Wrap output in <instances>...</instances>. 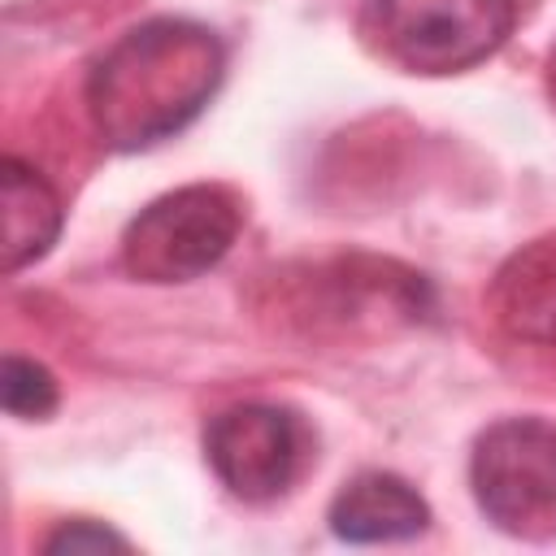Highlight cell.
<instances>
[{
    "instance_id": "6da1fadb",
    "label": "cell",
    "mask_w": 556,
    "mask_h": 556,
    "mask_svg": "<svg viewBox=\"0 0 556 556\" xmlns=\"http://www.w3.org/2000/svg\"><path fill=\"white\" fill-rule=\"evenodd\" d=\"M226 70L222 39L187 17H152L117 35L87 74L96 135L117 148H152L178 135L213 100Z\"/></svg>"
},
{
    "instance_id": "7a4b0ae2",
    "label": "cell",
    "mask_w": 556,
    "mask_h": 556,
    "mask_svg": "<svg viewBox=\"0 0 556 556\" xmlns=\"http://www.w3.org/2000/svg\"><path fill=\"white\" fill-rule=\"evenodd\" d=\"M239 222L243 213L226 187H178L130 217L122 265L139 282H191L230 252Z\"/></svg>"
},
{
    "instance_id": "3957f363",
    "label": "cell",
    "mask_w": 556,
    "mask_h": 556,
    "mask_svg": "<svg viewBox=\"0 0 556 556\" xmlns=\"http://www.w3.org/2000/svg\"><path fill=\"white\" fill-rule=\"evenodd\" d=\"M478 508L508 534L556 530V426L543 417H504L486 426L469 456Z\"/></svg>"
},
{
    "instance_id": "277c9868",
    "label": "cell",
    "mask_w": 556,
    "mask_h": 556,
    "mask_svg": "<svg viewBox=\"0 0 556 556\" xmlns=\"http://www.w3.org/2000/svg\"><path fill=\"white\" fill-rule=\"evenodd\" d=\"M513 0H374L387 56L413 74H456L486 61L513 30Z\"/></svg>"
},
{
    "instance_id": "5b68a950",
    "label": "cell",
    "mask_w": 556,
    "mask_h": 556,
    "mask_svg": "<svg viewBox=\"0 0 556 556\" xmlns=\"http://www.w3.org/2000/svg\"><path fill=\"white\" fill-rule=\"evenodd\" d=\"M204 460L230 495L265 504L295 482L304 460V430L287 408L235 404L204 426Z\"/></svg>"
},
{
    "instance_id": "8992f818",
    "label": "cell",
    "mask_w": 556,
    "mask_h": 556,
    "mask_svg": "<svg viewBox=\"0 0 556 556\" xmlns=\"http://www.w3.org/2000/svg\"><path fill=\"white\" fill-rule=\"evenodd\" d=\"M430 526V504L395 473L369 469L343 482L330 504V530L343 543H400Z\"/></svg>"
},
{
    "instance_id": "52a82bcc",
    "label": "cell",
    "mask_w": 556,
    "mask_h": 556,
    "mask_svg": "<svg viewBox=\"0 0 556 556\" xmlns=\"http://www.w3.org/2000/svg\"><path fill=\"white\" fill-rule=\"evenodd\" d=\"M0 204H4L0 265L4 274H17L56 243L65 213H61V195L52 191V182L17 156L0 161Z\"/></svg>"
},
{
    "instance_id": "ba28073f",
    "label": "cell",
    "mask_w": 556,
    "mask_h": 556,
    "mask_svg": "<svg viewBox=\"0 0 556 556\" xmlns=\"http://www.w3.org/2000/svg\"><path fill=\"white\" fill-rule=\"evenodd\" d=\"M495 313L526 343H556V252L530 248L513 256L495 282Z\"/></svg>"
},
{
    "instance_id": "9c48e42d",
    "label": "cell",
    "mask_w": 556,
    "mask_h": 556,
    "mask_svg": "<svg viewBox=\"0 0 556 556\" xmlns=\"http://www.w3.org/2000/svg\"><path fill=\"white\" fill-rule=\"evenodd\" d=\"M0 400L9 417L22 421H39L56 408V378L26 356H4V374H0Z\"/></svg>"
},
{
    "instance_id": "30bf717a",
    "label": "cell",
    "mask_w": 556,
    "mask_h": 556,
    "mask_svg": "<svg viewBox=\"0 0 556 556\" xmlns=\"http://www.w3.org/2000/svg\"><path fill=\"white\" fill-rule=\"evenodd\" d=\"M43 552H48V556H83V552H130V543H126L117 530H109V526H100V521H87V517H78V521H65L61 530H52V534L43 539Z\"/></svg>"
},
{
    "instance_id": "8fae6325",
    "label": "cell",
    "mask_w": 556,
    "mask_h": 556,
    "mask_svg": "<svg viewBox=\"0 0 556 556\" xmlns=\"http://www.w3.org/2000/svg\"><path fill=\"white\" fill-rule=\"evenodd\" d=\"M547 91H552V100H556V52H552V61H547Z\"/></svg>"
}]
</instances>
